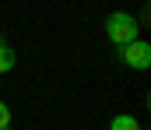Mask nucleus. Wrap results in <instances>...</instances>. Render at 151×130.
Returning a JSON list of instances; mask_svg holds the SVG:
<instances>
[{
	"instance_id": "nucleus-1",
	"label": "nucleus",
	"mask_w": 151,
	"mask_h": 130,
	"mask_svg": "<svg viewBox=\"0 0 151 130\" xmlns=\"http://www.w3.org/2000/svg\"><path fill=\"white\" fill-rule=\"evenodd\" d=\"M102 28H106V39L113 46H127V42L137 39V18H134L130 11H113Z\"/></svg>"
},
{
	"instance_id": "nucleus-2",
	"label": "nucleus",
	"mask_w": 151,
	"mask_h": 130,
	"mask_svg": "<svg viewBox=\"0 0 151 130\" xmlns=\"http://www.w3.org/2000/svg\"><path fill=\"white\" fill-rule=\"evenodd\" d=\"M119 60H123L130 70H148L151 67V42L148 39H134V42L119 46Z\"/></svg>"
},
{
	"instance_id": "nucleus-3",
	"label": "nucleus",
	"mask_w": 151,
	"mask_h": 130,
	"mask_svg": "<svg viewBox=\"0 0 151 130\" xmlns=\"http://www.w3.org/2000/svg\"><path fill=\"white\" fill-rule=\"evenodd\" d=\"M109 130H141V123H137V120H134L130 113H119V116H113Z\"/></svg>"
},
{
	"instance_id": "nucleus-4",
	"label": "nucleus",
	"mask_w": 151,
	"mask_h": 130,
	"mask_svg": "<svg viewBox=\"0 0 151 130\" xmlns=\"http://www.w3.org/2000/svg\"><path fill=\"white\" fill-rule=\"evenodd\" d=\"M14 63H18V53H14L11 46L4 42V46H0V74H7V70H14Z\"/></svg>"
},
{
	"instance_id": "nucleus-5",
	"label": "nucleus",
	"mask_w": 151,
	"mask_h": 130,
	"mask_svg": "<svg viewBox=\"0 0 151 130\" xmlns=\"http://www.w3.org/2000/svg\"><path fill=\"white\" fill-rule=\"evenodd\" d=\"M11 116H14V113H11V106H7V102H0V130L11 127Z\"/></svg>"
},
{
	"instance_id": "nucleus-6",
	"label": "nucleus",
	"mask_w": 151,
	"mask_h": 130,
	"mask_svg": "<svg viewBox=\"0 0 151 130\" xmlns=\"http://www.w3.org/2000/svg\"><path fill=\"white\" fill-rule=\"evenodd\" d=\"M0 46H4V35H0Z\"/></svg>"
},
{
	"instance_id": "nucleus-7",
	"label": "nucleus",
	"mask_w": 151,
	"mask_h": 130,
	"mask_svg": "<svg viewBox=\"0 0 151 130\" xmlns=\"http://www.w3.org/2000/svg\"><path fill=\"white\" fill-rule=\"evenodd\" d=\"M4 130H11V127H4Z\"/></svg>"
}]
</instances>
